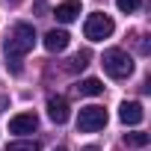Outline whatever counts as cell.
<instances>
[{"instance_id": "cell-10", "label": "cell", "mask_w": 151, "mask_h": 151, "mask_svg": "<svg viewBox=\"0 0 151 151\" xmlns=\"http://www.w3.org/2000/svg\"><path fill=\"white\" fill-rule=\"evenodd\" d=\"M77 92L92 98V95H101V92H104V86H101V80H98V77H86V80L77 86Z\"/></svg>"}, {"instance_id": "cell-11", "label": "cell", "mask_w": 151, "mask_h": 151, "mask_svg": "<svg viewBox=\"0 0 151 151\" xmlns=\"http://www.w3.org/2000/svg\"><path fill=\"white\" fill-rule=\"evenodd\" d=\"M124 142H127V145H133V148H145V145L151 142V136H148V133H142V130H133V133H124Z\"/></svg>"}, {"instance_id": "cell-17", "label": "cell", "mask_w": 151, "mask_h": 151, "mask_svg": "<svg viewBox=\"0 0 151 151\" xmlns=\"http://www.w3.org/2000/svg\"><path fill=\"white\" fill-rule=\"evenodd\" d=\"M9 3H18V0H9Z\"/></svg>"}, {"instance_id": "cell-16", "label": "cell", "mask_w": 151, "mask_h": 151, "mask_svg": "<svg viewBox=\"0 0 151 151\" xmlns=\"http://www.w3.org/2000/svg\"><path fill=\"white\" fill-rule=\"evenodd\" d=\"M53 151H68V148H53Z\"/></svg>"}, {"instance_id": "cell-3", "label": "cell", "mask_w": 151, "mask_h": 151, "mask_svg": "<svg viewBox=\"0 0 151 151\" xmlns=\"http://www.w3.org/2000/svg\"><path fill=\"white\" fill-rule=\"evenodd\" d=\"M113 30H116V24H113V18H110V15H104V12L89 15V18H86V24H83V33H86V39H89V42H104V39H110V36H113Z\"/></svg>"}, {"instance_id": "cell-4", "label": "cell", "mask_w": 151, "mask_h": 151, "mask_svg": "<svg viewBox=\"0 0 151 151\" xmlns=\"http://www.w3.org/2000/svg\"><path fill=\"white\" fill-rule=\"evenodd\" d=\"M104 124H107V110L98 107V104L83 107L80 116H77V130H83V133H95V130H101Z\"/></svg>"}, {"instance_id": "cell-2", "label": "cell", "mask_w": 151, "mask_h": 151, "mask_svg": "<svg viewBox=\"0 0 151 151\" xmlns=\"http://www.w3.org/2000/svg\"><path fill=\"white\" fill-rule=\"evenodd\" d=\"M104 71L110 74V77H116V80L130 77V74H133V59H130V53H124V50H119V47H110V50L104 53Z\"/></svg>"}, {"instance_id": "cell-5", "label": "cell", "mask_w": 151, "mask_h": 151, "mask_svg": "<svg viewBox=\"0 0 151 151\" xmlns=\"http://www.w3.org/2000/svg\"><path fill=\"white\" fill-rule=\"evenodd\" d=\"M36 127H39V116H36V113H18V116H12V122H9V133H18V136L33 133Z\"/></svg>"}, {"instance_id": "cell-6", "label": "cell", "mask_w": 151, "mask_h": 151, "mask_svg": "<svg viewBox=\"0 0 151 151\" xmlns=\"http://www.w3.org/2000/svg\"><path fill=\"white\" fill-rule=\"evenodd\" d=\"M47 116H50V122H53V124H65V122H68V116H71L68 101H65L62 95L47 98Z\"/></svg>"}, {"instance_id": "cell-1", "label": "cell", "mask_w": 151, "mask_h": 151, "mask_svg": "<svg viewBox=\"0 0 151 151\" xmlns=\"http://www.w3.org/2000/svg\"><path fill=\"white\" fill-rule=\"evenodd\" d=\"M33 45H36V30L30 24H15L3 42V53L6 59H21L24 53L33 50Z\"/></svg>"}, {"instance_id": "cell-9", "label": "cell", "mask_w": 151, "mask_h": 151, "mask_svg": "<svg viewBox=\"0 0 151 151\" xmlns=\"http://www.w3.org/2000/svg\"><path fill=\"white\" fill-rule=\"evenodd\" d=\"M53 15H56V21H59V24H71L74 18L80 15V3H77V0H65V3H59V6H56V12H53Z\"/></svg>"}, {"instance_id": "cell-12", "label": "cell", "mask_w": 151, "mask_h": 151, "mask_svg": "<svg viewBox=\"0 0 151 151\" xmlns=\"http://www.w3.org/2000/svg\"><path fill=\"white\" fill-rule=\"evenodd\" d=\"M86 65H89V53L83 50V53H77V56H71L65 68H68V71H77V68H86Z\"/></svg>"}, {"instance_id": "cell-8", "label": "cell", "mask_w": 151, "mask_h": 151, "mask_svg": "<svg viewBox=\"0 0 151 151\" xmlns=\"http://www.w3.org/2000/svg\"><path fill=\"white\" fill-rule=\"evenodd\" d=\"M142 104L139 101H124L122 107H119V119L124 122V124H139L142 122Z\"/></svg>"}, {"instance_id": "cell-13", "label": "cell", "mask_w": 151, "mask_h": 151, "mask_svg": "<svg viewBox=\"0 0 151 151\" xmlns=\"http://www.w3.org/2000/svg\"><path fill=\"white\" fill-rule=\"evenodd\" d=\"M139 3H142V0H116V6H119L122 12H127V15H130V12H136V9H139Z\"/></svg>"}, {"instance_id": "cell-7", "label": "cell", "mask_w": 151, "mask_h": 151, "mask_svg": "<svg viewBox=\"0 0 151 151\" xmlns=\"http://www.w3.org/2000/svg\"><path fill=\"white\" fill-rule=\"evenodd\" d=\"M68 42H71V36H68L65 30H50V33H45V47H47L50 53H62V50L68 47Z\"/></svg>"}, {"instance_id": "cell-14", "label": "cell", "mask_w": 151, "mask_h": 151, "mask_svg": "<svg viewBox=\"0 0 151 151\" xmlns=\"http://www.w3.org/2000/svg\"><path fill=\"white\" fill-rule=\"evenodd\" d=\"M6 151H39V145L36 142H12V145H6Z\"/></svg>"}, {"instance_id": "cell-15", "label": "cell", "mask_w": 151, "mask_h": 151, "mask_svg": "<svg viewBox=\"0 0 151 151\" xmlns=\"http://www.w3.org/2000/svg\"><path fill=\"white\" fill-rule=\"evenodd\" d=\"M83 151H98V148H83Z\"/></svg>"}]
</instances>
